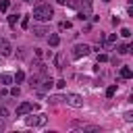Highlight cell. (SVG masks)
Returning a JSON list of instances; mask_svg holds the SVG:
<instances>
[{"instance_id": "1", "label": "cell", "mask_w": 133, "mask_h": 133, "mask_svg": "<svg viewBox=\"0 0 133 133\" xmlns=\"http://www.w3.org/2000/svg\"><path fill=\"white\" fill-rule=\"evenodd\" d=\"M52 15H54V8L48 4V2H39V4H35L33 6V19L35 21H39V23H46V21H50L52 19Z\"/></svg>"}, {"instance_id": "2", "label": "cell", "mask_w": 133, "mask_h": 133, "mask_svg": "<svg viewBox=\"0 0 133 133\" xmlns=\"http://www.w3.org/2000/svg\"><path fill=\"white\" fill-rule=\"evenodd\" d=\"M48 123V116L46 114H35V116H27L25 118V125L27 127H44Z\"/></svg>"}, {"instance_id": "3", "label": "cell", "mask_w": 133, "mask_h": 133, "mask_svg": "<svg viewBox=\"0 0 133 133\" xmlns=\"http://www.w3.org/2000/svg\"><path fill=\"white\" fill-rule=\"evenodd\" d=\"M71 127L73 129H81V131H91V133H100L102 131L98 125H89V123H81V121H73Z\"/></svg>"}, {"instance_id": "4", "label": "cell", "mask_w": 133, "mask_h": 133, "mask_svg": "<svg viewBox=\"0 0 133 133\" xmlns=\"http://www.w3.org/2000/svg\"><path fill=\"white\" fill-rule=\"evenodd\" d=\"M62 100H66V104L73 106V108H81L83 106V98L79 94H66V98H62Z\"/></svg>"}, {"instance_id": "5", "label": "cell", "mask_w": 133, "mask_h": 133, "mask_svg": "<svg viewBox=\"0 0 133 133\" xmlns=\"http://www.w3.org/2000/svg\"><path fill=\"white\" fill-rule=\"evenodd\" d=\"M89 54V46L87 44H77L75 48H73V58H83V56H87Z\"/></svg>"}, {"instance_id": "6", "label": "cell", "mask_w": 133, "mask_h": 133, "mask_svg": "<svg viewBox=\"0 0 133 133\" xmlns=\"http://www.w3.org/2000/svg\"><path fill=\"white\" fill-rule=\"evenodd\" d=\"M52 87H54V79H52V77H46V75H42L37 89H39V91H48V89H52Z\"/></svg>"}, {"instance_id": "7", "label": "cell", "mask_w": 133, "mask_h": 133, "mask_svg": "<svg viewBox=\"0 0 133 133\" xmlns=\"http://www.w3.org/2000/svg\"><path fill=\"white\" fill-rule=\"evenodd\" d=\"M10 52H12L10 42L4 39V37H0V56H10Z\"/></svg>"}, {"instance_id": "8", "label": "cell", "mask_w": 133, "mask_h": 133, "mask_svg": "<svg viewBox=\"0 0 133 133\" xmlns=\"http://www.w3.org/2000/svg\"><path fill=\"white\" fill-rule=\"evenodd\" d=\"M33 108H35L33 104H29V102H21V104H19V108H17V116H23V114L31 112Z\"/></svg>"}, {"instance_id": "9", "label": "cell", "mask_w": 133, "mask_h": 133, "mask_svg": "<svg viewBox=\"0 0 133 133\" xmlns=\"http://www.w3.org/2000/svg\"><path fill=\"white\" fill-rule=\"evenodd\" d=\"M46 33H50L46 27H39V25L33 27V35H35V37H46Z\"/></svg>"}, {"instance_id": "10", "label": "cell", "mask_w": 133, "mask_h": 133, "mask_svg": "<svg viewBox=\"0 0 133 133\" xmlns=\"http://www.w3.org/2000/svg\"><path fill=\"white\" fill-rule=\"evenodd\" d=\"M15 79H12V75H8V73H2L0 75V83H4V85H10Z\"/></svg>"}, {"instance_id": "11", "label": "cell", "mask_w": 133, "mask_h": 133, "mask_svg": "<svg viewBox=\"0 0 133 133\" xmlns=\"http://www.w3.org/2000/svg\"><path fill=\"white\" fill-rule=\"evenodd\" d=\"M121 77H123V79H131V77H133L131 69H129V66H121Z\"/></svg>"}, {"instance_id": "12", "label": "cell", "mask_w": 133, "mask_h": 133, "mask_svg": "<svg viewBox=\"0 0 133 133\" xmlns=\"http://www.w3.org/2000/svg\"><path fill=\"white\" fill-rule=\"evenodd\" d=\"M48 42H50V46H54V48H56V46H58V44H60V37H58V35H56V33H52V35H50V37H48Z\"/></svg>"}, {"instance_id": "13", "label": "cell", "mask_w": 133, "mask_h": 133, "mask_svg": "<svg viewBox=\"0 0 133 133\" xmlns=\"http://www.w3.org/2000/svg\"><path fill=\"white\" fill-rule=\"evenodd\" d=\"M12 79H15L17 83H21V81H25V73H23V71H17V75H12Z\"/></svg>"}, {"instance_id": "14", "label": "cell", "mask_w": 133, "mask_h": 133, "mask_svg": "<svg viewBox=\"0 0 133 133\" xmlns=\"http://www.w3.org/2000/svg\"><path fill=\"white\" fill-rule=\"evenodd\" d=\"M58 29H60V31L71 29V21H60V23H58Z\"/></svg>"}, {"instance_id": "15", "label": "cell", "mask_w": 133, "mask_h": 133, "mask_svg": "<svg viewBox=\"0 0 133 133\" xmlns=\"http://www.w3.org/2000/svg\"><path fill=\"white\" fill-rule=\"evenodd\" d=\"M131 48H129V44H118V54H127Z\"/></svg>"}, {"instance_id": "16", "label": "cell", "mask_w": 133, "mask_h": 133, "mask_svg": "<svg viewBox=\"0 0 133 133\" xmlns=\"http://www.w3.org/2000/svg\"><path fill=\"white\" fill-rule=\"evenodd\" d=\"M17 21H19V15H10V17H8V25H10V27H15Z\"/></svg>"}, {"instance_id": "17", "label": "cell", "mask_w": 133, "mask_h": 133, "mask_svg": "<svg viewBox=\"0 0 133 133\" xmlns=\"http://www.w3.org/2000/svg\"><path fill=\"white\" fill-rule=\"evenodd\" d=\"M114 94H116V85H108V89H106V96H108V98H112Z\"/></svg>"}, {"instance_id": "18", "label": "cell", "mask_w": 133, "mask_h": 133, "mask_svg": "<svg viewBox=\"0 0 133 133\" xmlns=\"http://www.w3.org/2000/svg\"><path fill=\"white\" fill-rule=\"evenodd\" d=\"M54 85H56L58 89H64V87H66V81H64V79H58V81H54Z\"/></svg>"}, {"instance_id": "19", "label": "cell", "mask_w": 133, "mask_h": 133, "mask_svg": "<svg viewBox=\"0 0 133 133\" xmlns=\"http://www.w3.org/2000/svg\"><path fill=\"white\" fill-rule=\"evenodd\" d=\"M56 69H60V71L64 69V66H62V54H58V56H56Z\"/></svg>"}, {"instance_id": "20", "label": "cell", "mask_w": 133, "mask_h": 133, "mask_svg": "<svg viewBox=\"0 0 133 133\" xmlns=\"http://www.w3.org/2000/svg\"><path fill=\"white\" fill-rule=\"evenodd\" d=\"M64 4L71 6V8H77V0H64Z\"/></svg>"}, {"instance_id": "21", "label": "cell", "mask_w": 133, "mask_h": 133, "mask_svg": "<svg viewBox=\"0 0 133 133\" xmlns=\"http://www.w3.org/2000/svg\"><path fill=\"white\" fill-rule=\"evenodd\" d=\"M0 116H2V118H8V110H6L4 106H0Z\"/></svg>"}, {"instance_id": "22", "label": "cell", "mask_w": 133, "mask_h": 133, "mask_svg": "<svg viewBox=\"0 0 133 133\" xmlns=\"http://www.w3.org/2000/svg\"><path fill=\"white\" fill-rule=\"evenodd\" d=\"M21 25H23V29H27V27H29V17H23V21H21Z\"/></svg>"}, {"instance_id": "23", "label": "cell", "mask_w": 133, "mask_h": 133, "mask_svg": "<svg viewBox=\"0 0 133 133\" xmlns=\"http://www.w3.org/2000/svg\"><path fill=\"white\" fill-rule=\"evenodd\" d=\"M121 35H123V37H129V35H131V31H129L127 27H123V29H121Z\"/></svg>"}, {"instance_id": "24", "label": "cell", "mask_w": 133, "mask_h": 133, "mask_svg": "<svg viewBox=\"0 0 133 133\" xmlns=\"http://www.w3.org/2000/svg\"><path fill=\"white\" fill-rule=\"evenodd\" d=\"M8 8V0H0V10H6Z\"/></svg>"}, {"instance_id": "25", "label": "cell", "mask_w": 133, "mask_h": 133, "mask_svg": "<svg viewBox=\"0 0 133 133\" xmlns=\"http://www.w3.org/2000/svg\"><path fill=\"white\" fill-rule=\"evenodd\" d=\"M106 60H108L106 54H98V62H106Z\"/></svg>"}, {"instance_id": "26", "label": "cell", "mask_w": 133, "mask_h": 133, "mask_svg": "<svg viewBox=\"0 0 133 133\" xmlns=\"http://www.w3.org/2000/svg\"><path fill=\"white\" fill-rule=\"evenodd\" d=\"M19 94H21V89H19V87H12V89H10V96H15V98H17Z\"/></svg>"}, {"instance_id": "27", "label": "cell", "mask_w": 133, "mask_h": 133, "mask_svg": "<svg viewBox=\"0 0 133 133\" xmlns=\"http://www.w3.org/2000/svg\"><path fill=\"white\" fill-rule=\"evenodd\" d=\"M4 121H6V118H2V116H0V129H4Z\"/></svg>"}, {"instance_id": "28", "label": "cell", "mask_w": 133, "mask_h": 133, "mask_svg": "<svg viewBox=\"0 0 133 133\" xmlns=\"http://www.w3.org/2000/svg\"><path fill=\"white\" fill-rule=\"evenodd\" d=\"M58 2H60V4H64V0H58Z\"/></svg>"}, {"instance_id": "29", "label": "cell", "mask_w": 133, "mask_h": 133, "mask_svg": "<svg viewBox=\"0 0 133 133\" xmlns=\"http://www.w3.org/2000/svg\"><path fill=\"white\" fill-rule=\"evenodd\" d=\"M23 2H31V0H23Z\"/></svg>"}, {"instance_id": "30", "label": "cell", "mask_w": 133, "mask_h": 133, "mask_svg": "<svg viewBox=\"0 0 133 133\" xmlns=\"http://www.w3.org/2000/svg\"><path fill=\"white\" fill-rule=\"evenodd\" d=\"M104 2H108V0H104Z\"/></svg>"}]
</instances>
